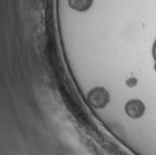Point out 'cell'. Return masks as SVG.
Listing matches in <instances>:
<instances>
[{
	"label": "cell",
	"instance_id": "cell-3",
	"mask_svg": "<svg viewBox=\"0 0 156 155\" xmlns=\"http://www.w3.org/2000/svg\"><path fill=\"white\" fill-rule=\"evenodd\" d=\"M69 6L76 11H86L91 8L94 0H68Z\"/></svg>",
	"mask_w": 156,
	"mask_h": 155
},
{
	"label": "cell",
	"instance_id": "cell-5",
	"mask_svg": "<svg viewBox=\"0 0 156 155\" xmlns=\"http://www.w3.org/2000/svg\"><path fill=\"white\" fill-rule=\"evenodd\" d=\"M136 84V80L135 79H133V80H129L128 81V85H135Z\"/></svg>",
	"mask_w": 156,
	"mask_h": 155
},
{
	"label": "cell",
	"instance_id": "cell-6",
	"mask_svg": "<svg viewBox=\"0 0 156 155\" xmlns=\"http://www.w3.org/2000/svg\"><path fill=\"white\" fill-rule=\"evenodd\" d=\"M154 69H155V71H156V59H155V64H154Z\"/></svg>",
	"mask_w": 156,
	"mask_h": 155
},
{
	"label": "cell",
	"instance_id": "cell-1",
	"mask_svg": "<svg viewBox=\"0 0 156 155\" xmlns=\"http://www.w3.org/2000/svg\"><path fill=\"white\" fill-rule=\"evenodd\" d=\"M87 99L94 108H105L109 102V94L105 88H95L89 92Z\"/></svg>",
	"mask_w": 156,
	"mask_h": 155
},
{
	"label": "cell",
	"instance_id": "cell-2",
	"mask_svg": "<svg viewBox=\"0 0 156 155\" xmlns=\"http://www.w3.org/2000/svg\"><path fill=\"white\" fill-rule=\"evenodd\" d=\"M126 113L129 116L130 118L138 120L141 118L145 113V105L141 100L139 99H132L126 103Z\"/></svg>",
	"mask_w": 156,
	"mask_h": 155
},
{
	"label": "cell",
	"instance_id": "cell-4",
	"mask_svg": "<svg viewBox=\"0 0 156 155\" xmlns=\"http://www.w3.org/2000/svg\"><path fill=\"white\" fill-rule=\"evenodd\" d=\"M152 58H154V60L156 59V38H155V41H154V45H152Z\"/></svg>",
	"mask_w": 156,
	"mask_h": 155
}]
</instances>
